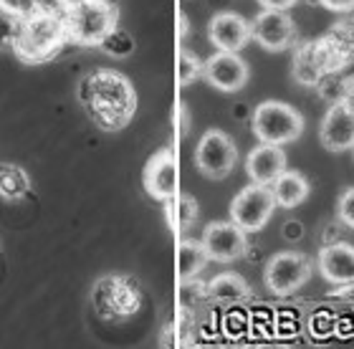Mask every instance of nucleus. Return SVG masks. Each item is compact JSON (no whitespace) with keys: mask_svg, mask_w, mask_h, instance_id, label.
<instances>
[{"mask_svg":"<svg viewBox=\"0 0 354 349\" xmlns=\"http://www.w3.org/2000/svg\"><path fill=\"white\" fill-rule=\"evenodd\" d=\"M84 112L104 132H119L137 112V91L124 74L114 68H94L79 84Z\"/></svg>","mask_w":354,"mask_h":349,"instance_id":"f257e3e1","label":"nucleus"},{"mask_svg":"<svg viewBox=\"0 0 354 349\" xmlns=\"http://www.w3.org/2000/svg\"><path fill=\"white\" fill-rule=\"evenodd\" d=\"M68 44L66 28L59 15L48 13H33L23 15L21 26H18V36H15L13 53L23 64L36 66V64H46L51 61L56 53Z\"/></svg>","mask_w":354,"mask_h":349,"instance_id":"f03ea898","label":"nucleus"},{"mask_svg":"<svg viewBox=\"0 0 354 349\" xmlns=\"http://www.w3.org/2000/svg\"><path fill=\"white\" fill-rule=\"evenodd\" d=\"M61 21L71 44L102 46L119 26V8L111 0H71Z\"/></svg>","mask_w":354,"mask_h":349,"instance_id":"7ed1b4c3","label":"nucleus"},{"mask_svg":"<svg viewBox=\"0 0 354 349\" xmlns=\"http://www.w3.org/2000/svg\"><path fill=\"white\" fill-rule=\"evenodd\" d=\"M91 306L99 319L124 321L142 309V291L129 276L106 274L91 286Z\"/></svg>","mask_w":354,"mask_h":349,"instance_id":"20e7f679","label":"nucleus"},{"mask_svg":"<svg viewBox=\"0 0 354 349\" xmlns=\"http://www.w3.org/2000/svg\"><path fill=\"white\" fill-rule=\"evenodd\" d=\"M251 129L261 142L268 144H288L296 142L304 134V117L299 109H294L286 102H261L253 109Z\"/></svg>","mask_w":354,"mask_h":349,"instance_id":"39448f33","label":"nucleus"},{"mask_svg":"<svg viewBox=\"0 0 354 349\" xmlns=\"http://www.w3.org/2000/svg\"><path fill=\"white\" fill-rule=\"evenodd\" d=\"M311 258L301 251H279L273 253L263 268L266 289L276 296H291L309 281Z\"/></svg>","mask_w":354,"mask_h":349,"instance_id":"423d86ee","label":"nucleus"},{"mask_svg":"<svg viewBox=\"0 0 354 349\" xmlns=\"http://www.w3.org/2000/svg\"><path fill=\"white\" fill-rule=\"evenodd\" d=\"M276 208L279 205H276L271 185L251 182V185H245L233 198V202H230V220L236 225H241L245 233H256V231H263Z\"/></svg>","mask_w":354,"mask_h":349,"instance_id":"0eeeda50","label":"nucleus"},{"mask_svg":"<svg viewBox=\"0 0 354 349\" xmlns=\"http://www.w3.org/2000/svg\"><path fill=\"white\" fill-rule=\"evenodd\" d=\"M238 160L236 142L230 140V134L223 129H207L200 137L198 147H195V164L198 170L210 180L228 178Z\"/></svg>","mask_w":354,"mask_h":349,"instance_id":"6e6552de","label":"nucleus"},{"mask_svg":"<svg viewBox=\"0 0 354 349\" xmlns=\"http://www.w3.org/2000/svg\"><path fill=\"white\" fill-rule=\"evenodd\" d=\"M200 243H203L210 261L230 263V261L243 258L248 253V233L233 220H213L203 228Z\"/></svg>","mask_w":354,"mask_h":349,"instance_id":"1a4fd4ad","label":"nucleus"},{"mask_svg":"<svg viewBox=\"0 0 354 349\" xmlns=\"http://www.w3.org/2000/svg\"><path fill=\"white\" fill-rule=\"evenodd\" d=\"M251 38L261 48L281 53L296 44V23L286 10H261L251 21Z\"/></svg>","mask_w":354,"mask_h":349,"instance_id":"9d476101","label":"nucleus"},{"mask_svg":"<svg viewBox=\"0 0 354 349\" xmlns=\"http://www.w3.org/2000/svg\"><path fill=\"white\" fill-rule=\"evenodd\" d=\"M142 185H145V193L155 200L167 202L177 195L180 170H177V157L170 147L157 149L147 160L145 172H142Z\"/></svg>","mask_w":354,"mask_h":349,"instance_id":"9b49d317","label":"nucleus"},{"mask_svg":"<svg viewBox=\"0 0 354 349\" xmlns=\"http://www.w3.org/2000/svg\"><path fill=\"white\" fill-rule=\"evenodd\" d=\"M203 79H205L213 89L225 91V94H236L248 84L251 79V68L238 53L218 51L203 64Z\"/></svg>","mask_w":354,"mask_h":349,"instance_id":"f8f14e48","label":"nucleus"},{"mask_svg":"<svg viewBox=\"0 0 354 349\" xmlns=\"http://www.w3.org/2000/svg\"><path fill=\"white\" fill-rule=\"evenodd\" d=\"M207 36H210V44L218 48V51H230L238 53L243 51L248 41H251V23L245 21L241 13H233V10H223V13H215L207 23Z\"/></svg>","mask_w":354,"mask_h":349,"instance_id":"ddd939ff","label":"nucleus"},{"mask_svg":"<svg viewBox=\"0 0 354 349\" xmlns=\"http://www.w3.org/2000/svg\"><path fill=\"white\" fill-rule=\"evenodd\" d=\"M319 140L329 152H344L354 147V106L347 102H337L322 119Z\"/></svg>","mask_w":354,"mask_h":349,"instance_id":"4468645a","label":"nucleus"},{"mask_svg":"<svg viewBox=\"0 0 354 349\" xmlns=\"http://www.w3.org/2000/svg\"><path fill=\"white\" fill-rule=\"evenodd\" d=\"M319 271L332 286H352L354 283V245L332 243L319 251Z\"/></svg>","mask_w":354,"mask_h":349,"instance_id":"2eb2a0df","label":"nucleus"},{"mask_svg":"<svg viewBox=\"0 0 354 349\" xmlns=\"http://www.w3.org/2000/svg\"><path fill=\"white\" fill-rule=\"evenodd\" d=\"M283 170H286V152L281 149V144L261 142L259 147H253L245 157L248 178L253 182H261V185H271Z\"/></svg>","mask_w":354,"mask_h":349,"instance_id":"dca6fc26","label":"nucleus"},{"mask_svg":"<svg viewBox=\"0 0 354 349\" xmlns=\"http://www.w3.org/2000/svg\"><path fill=\"white\" fill-rule=\"evenodd\" d=\"M205 296L221 306H241L251 301L253 291L241 274L225 271V274H218L210 279V283L205 286Z\"/></svg>","mask_w":354,"mask_h":349,"instance_id":"f3484780","label":"nucleus"},{"mask_svg":"<svg viewBox=\"0 0 354 349\" xmlns=\"http://www.w3.org/2000/svg\"><path fill=\"white\" fill-rule=\"evenodd\" d=\"M271 190H273V198H276V205L291 210V208H299V205L309 198L311 185L299 170H288L286 167V170L271 182Z\"/></svg>","mask_w":354,"mask_h":349,"instance_id":"a211bd4d","label":"nucleus"},{"mask_svg":"<svg viewBox=\"0 0 354 349\" xmlns=\"http://www.w3.org/2000/svg\"><path fill=\"white\" fill-rule=\"evenodd\" d=\"M207 253L203 248L200 240H192V238H183L177 243V279L180 283H190L195 281L203 268L207 266Z\"/></svg>","mask_w":354,"mask_h":349,"instance_id":"6ab92c4d","label":"nucleus"},{"mask_svg":"<svg viewBox=\"0 0 354 349\" xmlns=\"http://www.w3.org/2000/svg\"><path fill=\"white\" fill-rule=\"evenodd\" d=\"M30 193L28 172L13 162H0V198L6 202H18Z\"/></svg>","mask_w":354,"mask_h":349,"instance_id":"aec40b11","label":"nucleus"},{"mask_svg":"<svg viewBox=\"0 0 354 349\" xmlns=\"http://www.w3.org/2000/svg\"><path fill=\"white\" fill-rule=\"evenodd\" d=\"M198 200L187 193H177L167 200V220H170L175 233H187L198 220Z\"/></svg>","mask_w":354,"mask_h":349,"instance_id":"412c9836","label":"nucleus"},{"mask_svg":"<svg viewBox=\"0 0 354 349\" xmlns=\"http://www.w3.org/2000/svg\"><path fill=\"white\" fill-rule=\"evenodd\" d=\"M200 76H203V61L192 51L183 48L180 56H177V84L180 86H190L192 82H198Z\"/></svg>","mask_w":354,"mask_h":349,"instance_id":"4be33fe9","label":"nucleus"},{"mask_svg":"<svg viewBox=\"0 0 354 349\" xmlns=\"http://www.w3.org/2000/svg\"><path fill=\"white\" fill-rule=\"evenodd\" d=\"M104 53H109V56H117V59H124V56H129V53L134 51V38L127 33V30H122L117 26V28L111 30L109 36L104 38L102 46H99Z\"/></svg>","mask_w":354,"mask_h":349,"instance_id":"5701e85b","label":"nucleus"},{"mask_svg":"<svg viewBox=\"0 0 354 349\" xmlns=\"http://www.w3.org/2000/svg\"><path fill=\"white\" fill-rule=\"evenodd\" d=\"M18 26L21 18L0 10V51H13L15 36H18Z\"/></svg>","mask_w":354,"mask_h":349,"instance_id":"b1692460","label":"nucleus"},{"mask_svg":"<svg viewBox=\"0 0 354 349\" xmlns=\"http://www.w3.org/2000/svg\"><path fill=\"white\" fill-rule=\"evenodd\" d=\"M337 216H339L342 223L354 231V187H347V190L339 195V202H337Z\"/></svg>","mask_w":354,"mask_h":349,"instance_id":"393cba45","label":"nucleus"},{"mask_svg":"<svg viewBox=\"0 0 354 349\" xmlns=\"http://www.w3.org/2000/svg\"><path fill=\"white\" fill-rule=\"evenodd\" d=\"M33 3H36V0H0V10L23 18V15L33 13Z\"/></svg>","mask_w":354,"mask_h":349,"instance_id":"a878e982","label":"nucleus"},{"mask_svg":"<svg viewBox=\"0 0 354 349\" xmlns=\"http://www.w3.org/2000/svg\"><path fill=\"white\" fill-rule=\"evenodd\" d=\"M68 3L71 0H36L33 3V10H38V13H48V15H64V10L68 8Z\"/></svg>","mask_w":354,"mask_h":349,"instance_id":"bb28decb","label":"nucleus"},{"mask_svg":"<svg viewBox=\"0 0 354 349\" xmlns=\"http://www.w3.org/2000/svg\"><path fill=\"white\" fill-rule=\"evenodd\" d=\"M314 3H319L332 13H352L354 10V0H314Z\"/></svg>","mask_w":354,"mask_h":349,"instance_id":"cd10ccee","label":"nucleus"},{"mask_svg":"<svg viewBox=\"0 0 354 349\" xmlns=\"http://www.w3.org/2000/svg\"><path fill=\"white\" fill-rule=\"evenodd\" d=\"M299 0H259V6L266 10H291Z\"/></svg>","mask_w":354,"mask_h":349,"instance_id":"c85d7f7f","label":"nucleus"},{"mask_svg":"<svg viewBox=\"0 0 354 349\" xmlns=\"http://www.w3.org/2000/svg\"><path fill=\"white\" fill-rule=\"evenodd\" d=\"M190 129V119H187V106L177 104V132L185 134Z\"/></svg>","mask_w":354,"mask_h":349,"instance_id":"c756f323","label":"nucleus"},{"mask_svg":"<svg viewBox=\"0 0 354 349\" xmlns=\"http://www.w3.org/2000/svg\"><path fill=\"white\" fill-rule=\"evenodd\" d=\"M187 33V21H185V13H180V38Z\"/></svg>","mask_w":354,"mask_h":349,"instance_id":"7c9ffc66","label":"nucleus"},{"mask_svg":"<svg viewBox=\"0 0 354 349\" xmlns=\"http://www.w3.org/2000/svg\"><path fill=\"white\" fill-rule=\"evenodd\" d=\"M352 152H354V147H352Z\"/></svg>","mask_w":354,"mask_h":349,"instance_id":"2f4dec72","label":"nucleus"}]
</instances>
